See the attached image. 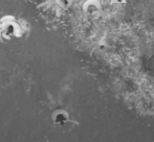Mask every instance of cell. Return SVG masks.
<instances>
[{"label":"cell","instance_id":"cell-3","mask_svg":"<svg viewBox=\"0 0 154 142\" xmlns=\"http://www.w3.org/2000/svg\"><path fill=\"white\" fill-rule=\"evenodd\" d=\"M112 3L123 4L125 3L126 1V0H112Z\"/></svg>","mask_w":154,"mask_h":142},{"label":"cell","instance_id":"cell-2","mask_svg":"<svg viewBox=\"0 0 154 142\" xmlns=\"http://www.w3.org/2000/svg\"><path fill=\"white\" fill-rule=\"evenodd\" d=\"M56 2L60 8L66 9L72 6L73 0H56Z\"/></svg>","mask_w":154,"mask_h":142},{"label":"cell","instance_id":"cell-1","mask_svg":"<svg viewBox=\"0 0 154 142\" xmlns=\"http://www.w3.org/2000/svg\"><path fill=\"white\" fill-rule=\"evenodd\" d=\"M101 6L99 0H87L84 2L82 9L87 13H92L99 10Z\"/></svg>","mask_w":154,"mask_h":142}]
</instances>
